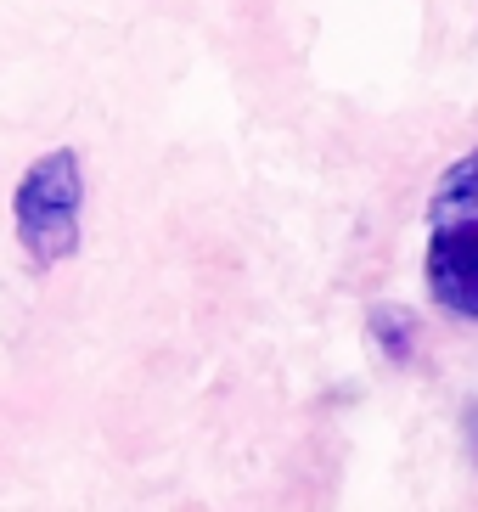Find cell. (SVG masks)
Returning a JSON list of instances; mask_svg holds the SVG:
<instances>
[{
	"mask_svg": "<svg viewBox=\"0 0 478 512\" xmlns=\"http://www.w3.org/2000/svg\"><path fill=\"white\" fill-rule=\"evenodd\" d=\"M422 282L445 316L478 327V147H467L428 192Z\"/></svg>",
	"mask_w": 478,
	"mask_h": 512,
	"instance_id": "obj_1",
	"label": "cell"
},
{
	"mask_svg": "<svg viewBox=\"0 0 478 512\" xmlns=\"http://www.w3.org/2000/svg\"><path fill=\"white\" fill-rule=\"evenodd\" d=\"M85 226V158L74 147L40 152L12 186V231L34 271H57L79 254Z\"/></svg>",
	"mask_w": 478,
	"mask_h": 512,
	"instance_id": "obj_2",
	"label": "cell"
},
{
	"mask_svg": "<svg viewBox=\"0 0 478 512\" xmlns=\"http://www.w3.org/2000/svg\"><path fill=\"white\" fill-rule=\"evenodd\" d=\"M366 327H372V344L389 355V366L411 361V349H417V316H411L405 304H372Z\"/></svg>",
	"mask_w": 478,
	"mask_h": 512,
	"instance_id": "obj_3",
	"label": "cell"
}]
</instances>
